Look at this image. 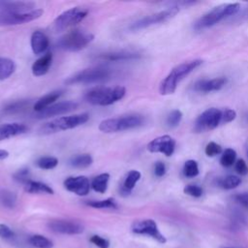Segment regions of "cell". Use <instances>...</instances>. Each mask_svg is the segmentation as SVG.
Returning <instances> with one entry per match:
<instances>
[{"mask_svg": "<svg viewBox=\"0 0 248 248\" xmlns=\"http://www.w3.org/2000/svg\"><path fill=\"white\" fill-rule=\"evenodd\" d=\"M202 60L201 59H193L187 62H183L174 68L169 73V75L161 81L159 86V92L161 95H170L172 94L178 85V83L188 76L191 72H193L196 68L201 66Z\"/></svg>", "mask_w": 248, "mask_h": 248, "instance_id": "6da1fadb", "label": "cell"}, {"mask_svg": "<svg viewBox=\"0 0 248 248\" xmlns=\"http://www.w3.org/2000/svg\"><path fill=\"white\" fill-rule=\"evenodd\" d=\"M126 94L123 86H97L89 89L84 94V100L94 106H109L121 100Z\"/></svg>", "mask_w": 248, "mask_h": 248, "instance_id": "7a4b0ae2", "label": "cell"}, {"mask_svg": "<svg viewBox=\"0 0 248 248\" xmlns=\"http://www.w3.org/2000/svg\"><path fill=\"white\" fill-rule=\"evenodd\" d=\"M89 119L88 113H79L69 116H61L43 124L38 133L40 135H50L55 134L61 131H66L69 129H74L78 127L84 123H86Z\"/></svg>", "mask_w": 248, "mask_h": 248, "instance_id": "3957f363", "label": "cell"}, {"mask_svg": "<svg viewBox=\"0 0 248 248\" xmlns=\"http://www.w3.org/2000/svg\"><path fill=\"white\" fill-rule=\"evenodd\" d=\"M240 10V5L238 3L223 4L214 7L212 10L202 16L194 24L195 29L201 30L204 28L211 27L221 21L222 19L236 15Z\"/></svg>", "mask_w": 248, "mask_h": 248, "instance_id": "277c9868", "label": "cell"}, {"mask_svg": "<svg viewBox=\"0 0 248 248\" xmlns=\"http://www.w3.org/2000/svg\"><path fill=\"white\" fill-rule=\"evenodd\" d=\"M144 123V117L140 114H127L114 118H108L99 124V130L104 133H116L140 127Z\"/></svg>", "mask_w": 248, "mask_h": 248, "instance_id": "5b68a950", "label": "cell"}, {"mask_svg": "<svg viewBox=\"0 0 248 248\" xmlns=\"http://www.w3.org/2000/svg\"><path fill=\"white\" fill-rule=\"evenodd\" d=\"M111 76V70L103 66L80 70L65 79V84H90L107 80Z\"/></svg>", "mask_w": 248, "mask_h": 248, "instance_id": "8992f818", "label": "cell"}, {"mask_svg": "<svg viewBox=\"0 0 248 248\" xmlns=\"http://www.w3.org/2000/svg\"><path fill=\"white\" fill-rule=\"evenodd\" d=\"M93 40V34L76 29L62 36L57 42V46L66 51H78L83 49Z\"/></svg>", "mask_w": 248, "mask_h": 248, "instance_id": "52a82bcc", "label": "cell"}, {"mask_svg": "<svg viewBox=\"0 0 248 248\" xmlns=\"http://www.w3.org/2000/svg\"><path fill=\"white\" fill-rule=\"evenodd\" d=\"M88 15V10L82 7H74L61 13L52 23L54 32H62L82 21Z\"/></svg>", "mask_w": 248, "mask_h": 248, "instance_id": "ba28073f", "label": "cell"}, {"mask_svg": "<svg viewBox=\"0 0 248 248\" xmlns=\"http://www.w3.org/2000/svg\"><path fill=\"white\" fill-rule=\"evenodd\" d=\"M42 9H34L28 12H0V27L18 25L33 21L43 15Z\"/></svg>", "mask_w": 248, "mask_h": 248, "instance_id": "9c48e42d", "label": "cell"}, {"mask_svg": "<svg viewBox=\"0 0 248 248\" xmlns=\"http://www.w3.org/2000/svg\"><path fill=\"white\" fill-rule=\"evenodd\" d=\"M179 9L177 6H173V7H170L166 10L154 13L152 15H148L137 21H135L132 25H131V29L136 31V30H140L146 27H149L151 25L154 24H158L164 21H167L168 19L173 17L177 13H178Z\"/></svg>", "mask_w": 248, "mask_h": 248, "instance_id": "30bf717a", "label": "cell"}, {"mask_svg": "<svg viewBox=\"0 0 248 248\" xmlns=\"http://www.w3.org/2000/svg\"><path fill=\"white\" fill-rule=\"evenodd\" d=\"M220 123H222V110L210 108L198 116L194 129L196 132H203L215 129Z\"/></svg>", "mask_w": 248, "mask_h": 248, "instance_id": "8fae6325", "label": "cell"}, {"mask_svg": "<svg viewBox=\"0 0 248 248\" xmlns=\"http://www.w3.org/2000/svg\"><path fill=\"white\" fill-rule=\"evenodd\" d=\"M132 232L137 234H144L152 237L159 243H166L167 239L163 233L159 231L156 222L152 219H144L136 221L132 225Z\"/></svg>", "mask_w": 248, "mask_h": 248, "instance_id": "7c38bea8", "label": "cell"}, {"mask_svg": "<svg viewBox=\"0 0 248 248\" xmlns=\"http://www.w3.org/2000/svg\"><path fill=\"white\" fill-rule=\"evenodd\" d=\"M78 103L74 101H62L58 103H54L51 106L47 107L46 108L43 109L42 111L36 112L35 117L38 119H44V118H49L52 116L61 115L70 111L75 110L78 108Z\"/></svg>", "mask_w": 248, "mask_h": 248, "instance_id": "4fadbf2b", "label": "cell"}, {"mask_svg": "<svg viewBox=\"0 0 248 248\" xmlns=\"http://www.w3.org/2000/svg\"><path fill=\"white\" fill-rule=\"evenodd\" d=\"M175 140L169 135L155 138L147 144V150L152 153H163L166 156H171L174 152Z\"/></svg>", "mask_w": 248, "mask_h": 248, "instance_id": "5bb4252c", "label": "cell"}, {"mask_svg": "<svg viewBox=\"0 0 248 248\" xmlns=\"http://www.w3.org/2000/svg\"><path fill=\"white\" fill-rule=\"evenodd\" d=\"M64 187L78 196H86L89 193L91 183L84 175L70 176L64 180Z\"/></svg>", "mask_w": 248, "mask_h": 248, "instance_id": "9a60e30c", "label": "cell"}, {"mask_svg": "<svg viewBox=\"0 0 248 248\" xmlns=\"http://www.w3.org/2000/svg\"><path fill=\"white\" fill-rule=\"evenodd\" d=\"M47 226L52 232L63 234H78L83 232V226L80 223L70 220H52Z\"/></svg>", "mask_w": 248, "mask_h": 248, "instance_id": "2e32d148", "label": "cell"}, {"mask_svg": "<svg viewBox=\"0 0 248 248\" xmlns=\"http://www.w3.org/2000/svg\"><path fill=\"white\" fill-rule=\"evenodd\" d=\"M30 45H31L33 53L35 55H40V54H43L47 49L49 41L47 36L44 32L37 30V31H34L31 35Z\"/></svg>", "mask_w": 248, "mask_h": 248, "instance_id": "e0dca14e", "label": "cell"}, {"mask_svg": "<svg viewBox=\"0 0 248 248\" xmlns=\"http://www.w3.org/2000/svg\"><path fill=\"white\" fill-rule=\"evenodd\" d=\"M27 130L28 127L23 123L14 122L3 124L0 126V141L24 134L25 132H27Z\"/></svg>", "mask_w": 248, "mask_h": 248, "instance_id": "ac0fdd59", "label": "cell"}, {"mask_svg": "<svg viewBox=\"0 0 248 248\" xmlns=\"http://www.w3.org/2000/svg\"><path fill=\"white\" fill-rule=\"evenodd\" d=\"M227 79L225 78H215L211 79H201L194 85L195 90L200 92H211L217 91L224 87Z\"/></svg>", "mask_w": 248, "mask_h": 248, "instance_id": "d6986e66", "label": "cell"}, {"mask_svg": "<svg viewBox=\"0 0 248 248\" xmlns=\"http://www.w3.org/2000/svg\"><path fill=\"white\" fill-rule=\"evenodd\" d=\"M35 4L25 1H0V12H28L34 10Z\"/></svg>", "mask_w": 248, "mask_h": 248, "instance_id": "ffe728a7", "label": "cell"}, {"mask_svg": "<svg viewBox=\"0 0 248 248\" xmlns=\"http://www.w3.org/2000/svg\"><path fill=\"white\" fill-rule=\"evenodd\" d=\"M52 63V53L46 52L39 59H37L32 65V74L35 77H42L46 75Z\"/></svg>", "mask_w": 248, "mask_h": 248, "instance_id": "44dd1931", "label": "cell"}, {"mask_svg": "<svg viewBox=\"0 0 248 248\" xmlns=\"http://www.w3.org/2000/svg\"><path fill=\"white\" fill-rule=\"evenodd\" d=\"M140 57V54L135 51L130 50H119V51H112L100 54L97 59L102 61H122V60H130Z\"/></svg>", "mask_w": 248, "mask_h": 248, "instance_id": "7402d4cb", "label": "cell"}, {"mask_svg": "<svg viewBox=\"0 0 248 248\" xmlns=\"http://www.w3.org/2000/svg\"><path fill=\"white\" fill-rule=\"evenodd\" d=\"M63 92H64L63 90H54L44 95L34 104V107H33L34 110L36 112H39L46 108L47 107L51 106L52 104H54L56 100H58L63 95Z\"/></svg>", "mask_w": 248, "mask_h": 248, "instance_id": "603a6c76", "label": "cell"}, {"mask_svg": "<svg viewBox=\"0 0 248 248\" xmlns=\"http://www.w3.org/2000/svg\"><path fill=\"white\" fill-rule=\"evenodd\" d=\"M140 176H141V174L139 170H130L127 173V175L120 187V194L122 196L130 195L131 191L134 189L137 182L140 179Z\"/></svg>", "mask_w": 248, "mask_h": 248, "instance_id": "cb8c5ba5", "label": "cell"}, {"mask_svg": "<svg viewBox=\"0 0 248 248\" xmlns=\"http://www.w3.org/2000/svg\"><path fill=\"white\" fill-rule=\"evenodd\" d=\"M24 190L27 193L31 194H48L52 195L54 192L53 190L46 183L41 181H35V180H28L24 184Z\"/></svg>", "mask_w": 248, "mask_h": 248, "instance_id": "d4e9b609", "label": "cell"}, {"mask_svg": "<svg viewBox=\"0 0 248 248\" xmlns=\"http://www.w3.org/2000/svg\"><path fill=\"white\" fill-rule=\"evenodd\" d=\"M93 163V158L90 154H77L70 158L69 165L76 169H84L89 167Z\"/></svg>", "mask_w": 248, "mask_h": 248, "instance_id": "484cf974", "label": "cell"}, {"mask_svg": "<svg viewBox=\"0 0 248 248\" xmlns=\"http://www.w3.org/2000/svg\"><path fill=\"white\" fill-rule=\"evenodd\" d=\"M16 71V63L14 60L0 56V80L7 79Z\"/></svg>", "mask_w": 248, "mask_h": 248, "instance_id": "4316f807", "label": "cell"}, {"mask_svg": "<svg viewBox=\"0 0 248 248\" xmlns=\"http://www.w3.org/2000/svg\"><path fill=\"white\" fill-rule=\"evenodd\" d=\"M109 180V174L107 172L100 173L99 175L95 176L91 182V187L94 191L98 193H105L108 189V184Z\"/></svg>", "mask_w": 248, "mask_h": 248, "instance_id": "83f0119b", "label": "cell"}, {"mask_svg": "<svg viewBox=\"0 0 248 248\" xmlns=\"http://www.w3.org/2000/svg\"><path fill=\"white\" fill-rule=\"evenodd\" d=\"M16 203V196L15 193L0 188V204L7 208L15 207Z\"/></svg>", "mask_w": 248, "mask_h": 248, "instance_id": "f1b7e54d", "label": "cell"}, {"mask_svg": "<svg viewBox=\"0 0 248 248\" xmlns=\"http://www.w3.org/2000/svg\"><path fill=\"white\" fill-rule=\"evenodd\" d=\"M31 101L29 100H19V101H16V102H13L9 105H7L3 111L7 114H14V113H17V112H20L24 109H26L29 105H30Z\"/></svg>", "mask_w": 248, "mask_h": 248, "instance_id": "f546056e", "label": "cell"}, {"mask_svg": "<svg viewBox=\"0 0 248 248\" xmlns=\"http://www.w3.org/2000/svg\"><path fill=\"white\" fill-rule=\"evenodd\" d=\"M29 242L36 248H52L53 243L51 240L41 234H34L29 238Z\"/></svg>", "mask_w": 248, "mask_h": 248, "instance_id": "4dcf8cb0", "label": "cell"}, {"mask_svg": "<svg viewBox=\"0 0 248 248\" xmlns=\"http://www.w3.org/2000/svg\"><path fill=\"white\" fill-rule=\"evenodd\" d=\"M36 165L43 170H51L58 165V159L52 156H44L36 161Z\"/></svg>", "mask_w": 248, "mask_h": 248, "instance_id": "1f68e13d", "label": "cell"}, {"mask_svg": "<svg viewBox=\"0 0 248 248\" xmlns=\"http://www.w3.org/2000/svg\"><path fill=\"white\" fill-rule=\"evenodd\" d=\"M235 158H236L235 150H233L232 148H227L222 153V156L220 158V163L223 167L229 168L234 164Z\"/></svg>", "mask_w": 248, "mask_h": 248, "instance_id": "d6a6232c", "label": "cell"}, {"mask_svg": "<svg viewBox=\"0 0 248 248\" xmlns=\"http://www.w3.org/2000/svg\"><path fill=\"white\" fill-rule=\"evenodd\" d=\"M241 183V179L238 176L235 175H228L224 178H222L219 182L220 187L226 190H231L235 187H237Z\"/></svg>", "mask_w": 248, "mask_h": 248, "instance_id": "836d02e7", "label": "cell"}, {"mask_svg": "<svg viewBox=\"0 0 248 248\" xmlns=\"http://www.w3.org/2000/svg\"><path fill=\"white\" fill-rule=\"evenodd\" d=\"M86 204L88 206L94 207V208H116V202L113 199L108 198L106 200H102V201H89L86 202Z\"/></svg>", "mask_w": 248, "mask_h": 248, "instance_id": "e575fe53", "label": "cell"}, {"mask_svg": "<svg viewBox=\"0 0 248 248\" xmlns=\"http://www.w3.org/2000/svg\"><path fill=\"white\" fill-rule=\"evenodd\" d=\"M183 173L187 177H195L199 174L198 163L195 160H188L183 167Z\"/></svg>", "mask_w": 248, "mask_h": 248, "instance_id": "d590c367", "label": "cell"}, {"mask_svg": "<svg viewBox=\"0 0 248 248\" xmlns=\"http://www.w3.org/2000/svg\"><path fill=\"white\" fill-rule=\"evenodd\" d=\"M182 119V112L179 109L171 110L167 117V124L170 128L176 127Z\"/></svg>", "mask_w": 248, "mask_h": 248, "instance_id": "8d00e7d4", "label": "cell"}, {"mask_svg": "<svg viewBox=\"0 0 248 248\" xmlns=\"http://www.w3.org/2000/svg\"><path fill=\"white\" fill-rule=\"evenodd\" d=\"M204 152L208 157H213L222 152V147L218 143H216L214 141H210L206 144Z\"/></svg>", "mask_w": 248, "mask_h": 248, "instance_id": "74e56055", "label": "cell"}, {"mask_svg": "<svg viewBox=\"0 0 248 248\" xmlns=\"http://www.w3.org/2000/svg\"><path fill=\"white\" fill-rule=\"evenodd\" d=\"M183 192L191 197H194V198H200L202 195V187H200L199 185H196V184H189V185L185 186V188L183 189Z\"/></svg>", "mask_w": 248, "mask_h": 248, "instance_id": "f35d334b", "label": "cell"}, {"mask_svg": "<svg viewBox=\"0 0 248 248\" xmlns=\"http://www.w3.org/2000/svg\"><path fill=\"white\" fill-rule=\"evenodd\" d=\"M15 180L21 184H25L28 180H30V171L28 169H21L18 170L15 174H14Z\"/></svg>", "mask_w": 248, "mask_h": 248, "instance_id": "ab89813d", "label": "cell"}, {"mask_svg": "<svg viewBox=\"0 0 248 248\" xmlns=\"http://www.w3.org/2000/svg\"><path fill=\"white\" fill-rule=\"evenodd\" d=\"M236 117L235 110L232 108H225L222 110V123H229L234 120Z\"/></svg>", "mask_w": 248, "mask_h": 248, "instance_id": "60d3db41", "label": "cell"}, {"mask_svg": "<svg viewBox=\"0 0 248 248\" xmlns=\"http://www.w3.org/2000/svg\"><path fill=\"white\" fill-rule=\"evenodd\" d=\"M90 241L99 248H108L109 247V241L104 237L99 236V235H92L90 238Z\"/></svg>", "mask_w": 248, "mask_h": 248, "instance_id": "b9f144b4", "label": "cell"}, {"mask_svg": "<svg viewBox=\"0 0 248 248\" xmlns=\"http://www.w3.org/2000/svg\"><path fill=\"white\" fill-rule=\"evenodd\" d=\"M235 170L240 175H246L248 173V166L243 159H238L234 165Z\"/></svg>", "mask_w": 248, "mask_h": 248, "instance_id": "7bdbcfd3", "label": "cell"}, {"mask_svg": "<svg viewBox=\"0 0 248 248\" xmlns=\"http://www.w3.org/2000/svg\"><path fill=\"white\" fill-rule=\"evenodd\" d=\"M154 173L157 177H162L166 173V166L163 162H156L154 165Z\"/></svg>", "mask_w": 248, "mask_h": 248, "instance_id": "ee69618b", "label": "cell"}, {"mask_svg": "<svg viewBox=\"0 0 248 248\" xmlns=\"http://www.w3.org/2000/svg\"><path fill=\"white\" fill-rule=\"evenodd\" d=\"M0 236L3 238H11L14 236V232L5 224H0Z\"/></svg>", "mask_w": 248, "mask_h": 248, "instance_id": "f6af8a7d", "label": "cell"}, {"mask_svg": "<svg viewBox=\"0 0 248 248\" xmlns=\"http://www.w3.org/2000/svg\"><path fill=\"white\" fill-rule=\"evenodd\" d=\"M235 200L244 206L248 207V193H242L235 196Z\"/></svg>", "mask_w": 248, "mask_h": 248, "instance_id": "bcb514c9", "label": "cell"}, {"mask_svg": "<svg viewBox=\"0 0 248 248\" xmlns=\"http://www.w3.org/2000/svg\"><path fill=\"white\" fill-rule=\"evenodd\" d=\"M9 156V152L4 149H0V160H4Z\"/></svg>", "mask_w": 248, "mask_h": 248, "instance_id": "7dc6e473", "label": "cell"}, {"mask_svg": "<svg viewBox=\"0 0 248 248\" xmlns=\"http://www.w3.org/2000/svg\"><path fill=\"white\" fill-rule=\"evenodd\" d=\"M247 121H248V115H247Z\"/></svg>", "mask_w": 248, "mask_h": 248, "instance_id": "c3c4849f", "label": "cell"}, {"mask_svg": "<svg viewBox=\"0 0 248 248\" xmlns=\"http://www.w3.org/2000/svg\"><path fill=\"white\" fill-rule=\"evenodd\" d=\"M228 248H230V247H228Z\"/></svg>", "mask_w": 248, "mask_h": 248, "instance_id": "681fc988", "label": "cell"}]
</instances>
